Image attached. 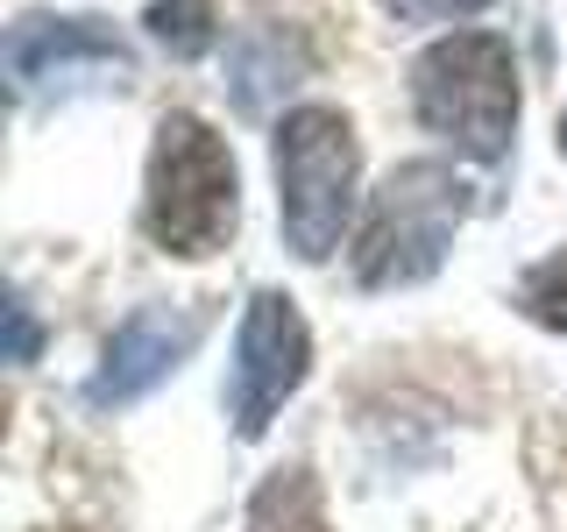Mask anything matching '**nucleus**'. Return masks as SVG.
<instances>
[{"label":"nucleus","mask_w":567,"mask_h":532,"mask_svg":"<svg viewBox=\"0 0 567 532\" xmlns=\"http://www.w3.org/2000/svg\"><path fill=\"white\" fill-rule=\"evenodd\" d=\"M241 221V177L227 135H213L199 114H164L150 142V192H142V227L164 256H213L235 242Z\"/></svg>","instance_id":"f257e3e1"},{"label":"nucleus","mask_w":567,"mask_h":532,"mask_svg":"<svg viewBox=\"0 0 567 532\" xmlns=\"http://www.w3.org/2000/svg\"><path fill=\"white\" fill-rule=\"evenodd\" d=\"M412 114L475 164H496L518 135V58L496 29H454L419 50Z\"/></svg>","instance_id":"f03ea898"},{"label":"nucleus","mask_w":567,"mask_h":532,"mask_svg":"<svg viewBox=\"0 0 567 532\" xmlns=\"http://www.w3.org/2000/svg\"><path fill=\"white\" fill-rule=\"evenodd\" d=\"M354 185H362V142L341 106H291L277 121V213L298 263H327L348 242Z\"/></svg>","instance_id":"7ed1b4c3"},{"label":"nucleus","mask_w":567,"mask_h":532,"mask_svg":"<svg viewBox=\"0 0 567 532\" xmlns=\"http://www.w3.org/2000/svg\"><path fill=\"white\" fill-rule=\"evenodd\" d=\"M468 213V177L440 156H412L377 185L369 221L354 235V277L369 291H398V284H425L447 263V242Z\"/></svg>","instance_id":"20e7f679"},{"label":"nucleus","mask_w":567,"mask_h":532,"mask_svg":"<svg viewBox=\"0 0 567 532\" xmlns=\"http://www.w3.org/2000/svg\"><path fill=\"white\" fill-rule=\"evenodd\" d=\"M306 377H312L306 313L284 291H256L241 313V334H235V369H227V419H235V433L262 440Z\"/></svg>","instance_id":"39448f33"},{"label":"nucleus","mask_w":567,"mask_h":532,"mask_svg":"<svg viewBox=\"0 0 567 532\" xmlns=\"http://www.w3.org/2000/svg\"><path fill=\"white\" fill-rule=\"evenodd\" d=\"M14 93H79V85L135 79V50L93 14H22L8 29Z\"/></svg>","instance_id":"423d86ee"},{"label":"nucleus","mask_w":567,"mask_h":532,"mask_svg":"<svg viewBox=\"0 0 567 532\" xmlns=\"http://www.w3.org/2000/svg\"><path fill=\"white\" fill-rule=\"evenodd\" d=\"M199 327H206L199 313H177V306H142V313H128L114 334H106L100 369H93V383H85V405H100V412H121V405L150 398V390L192 355Z\"/></svg>","instance_id":"0eeeda50"},{"label":"nucleus","mask_w":567,"mask_h":532,"mask_svg":"<svg viewBox=\"0 0 567 532\" xmlns=\"http://www.w3.org/2000/svg\"><path fill=\"white\" fill-rule=\"evenodd\" d=\"M306 64L312 58H306V43H298L291 29H270V22L248 29L235 43V64H227V71H235V106H241V114H270V106L306 79Z\"/></svg>","instance_id":"6e6552de"},{"label":"nucleus","mask_w":567,"mask_h":532,"mask_svg":"<svg viewBox=\"0 0 567 532\" xmlns=\"http://www.w3.org/2000/svg\"><path fill=\"white\" fill-rule=\"evenodd\" d=\"M248 532H327V497L312 469H277L248 504Z\"/></svg>","instance_id":"1a4fd4ad"},{"label":"nucleus","mask_w":567,"mask_h":532,"mask_svg":"<svg viewBox=\"0 0 567 532\" xmlns=\"http://www.w3.org/2000/svg\"><path fill=\"white\" fill-rule=\"evenodd\" d=\"M150 35L171 50V58H206L213 35H220V14H213V0H150Z\"/></svg>","instance_id":"9d476101"},{"label":"nucleus","mask_w":567,"mask_h":532,"mask_svg":"<svg viewBox=\"0 0 567 532\" xmlns=\"http://www.w3.org/2000/svg\"><path fill=\"white\" fill-rule=\"evenodd\" d=\"M518 306L532 327L546 334H567V248H554V256H539L532 270L518 277Z\"/></svg>","instance_id":"9b49d317"},{"label":"nucleus","mask_w":567,"mask_h":532,"mask_svg":"<svg viewBox=\"0 0 567 532\" xmlns=\"http://www.w3.org/2000/svg\"><path fill=\"white\" fill-rule=\"evenodd\" d=\"M398 22H461V14H483L489 0H383Z\"/></svg>","instance_id":"f8f14e48"},{"label":"nucleus","mask_w":567,"mask_h":532,"mask_svg":"<svg viewBox=\"0 0 567 532\" xmlns=\"http://www.w3.org/2000/svg\"><path fill=\"white\" fill-rule=\"evenodd\" d=\"M35 348H43V327L29 319L22 298H8V362H35Z\"/></svg>","instance_id":"ddd939ff"}]
</instances>
